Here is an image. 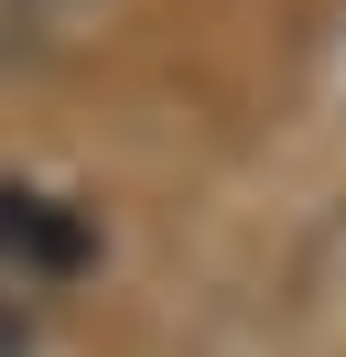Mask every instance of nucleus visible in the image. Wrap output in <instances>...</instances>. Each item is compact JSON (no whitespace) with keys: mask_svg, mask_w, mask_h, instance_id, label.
Here are the masks:
<instances>
[{"mask_svg":"<svg viewBox=\"0 0 346 357\" xmlns=\"http://www.w3.org/2000/svg\"><path fill=\"white\" fill-rule=\"evenodd\" d=\"M0 271H11L22 292H65L98 271V217L65 195H43V184H11L0 174Z\"/></svg>","mask_w":346,"mask_h":357,"instance_id":"1","label":"nucleus"},{"mask_svg":"<svg viewBox=\"0 0 346 357\" xmlns=\"http://www.w3.org/2000/svg\"><path fill=\"white\" fill-rule=\"evenodd\" d=\"M0 357H22V282L0 271Z\"/></svg>","mask_w":346,"mask_h":357,"instance_id":"2","label":"nucleus"}]
</instances>
